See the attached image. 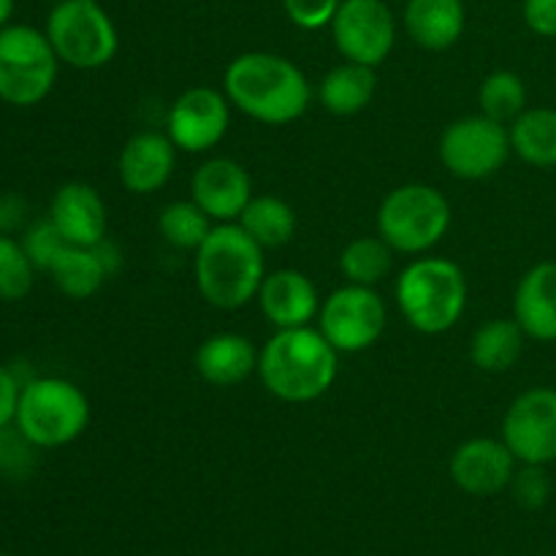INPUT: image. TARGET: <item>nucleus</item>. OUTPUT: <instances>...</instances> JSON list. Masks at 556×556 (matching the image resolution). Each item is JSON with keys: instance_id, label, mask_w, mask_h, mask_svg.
Instances as JSON below:
<instances>
[{"instance_id": "1", "label": "nucleus", "mask_w": 556, "mask_h": 556, "mask_svg": "<svg viewBox=\"0 0 556 556\" xmlns=\"http://www.w3.org/2000/svg\"><path fill=\"white\" fill-rule=\"evenodd\" d=\"M223 92L233 109L264 125H291L313 101V87L293 60L275 52H244L226 65Z\"/></svg>"}, {"instance_id": "35", "label": "nucleus", "mask_w": 556, "mask_h": 556, "mask_svg": "<svg viewBox=\"0 0 556 556\" xmlns=\"http://www.w3.org/2000/svg\"><path fill=\"white\" fill-rule=\"evenodd\" d=\"M521 16L535 36L556 38V0H525Z\"/></svg>"}, {"instance_id": "18", "label": "nucleus", "mask_w": 556, "mask_h": 556, "mask_svg": "<svg viewBox=\"0 0 556 556\" xmlns=\"http://www.w3.org/2000/svg\"><path fill=\"white\" fill-rule=\"evenodd\" d=\"M258 304L275 329H299L318 320L320 296L315 282L299 269L269 271L261 282Z\"/></svg>"}, {"instance_id": "28", "label": "nucleus", "mask_w": 556, "mask_h": 556, "mask_svg": "<svg viewBox=\"0 0 556 556\" xmlns=\"http://www.w3.org/2000/svg\"><path fill=\"white\" fill-rule=\"evenodd\" d=\"M391 264H394V250L380 233L353 239L340 253V271L353 286L375 288L383 277H389Z\"/></svg>"}, {"instance_id": "32", "label": "nucleus", "mask_w": 556, "mask_h": 556, "mask_svg": "<svg viewBox=\"0 0 556 556\" xmlns=\"http://www.w3.org/2000/svg\"><path fill=\"white\" fill-rule=\"evenodd\" d=\"M510 494L525 510H541L552 500V478L543 465H519L510 481Z\"/></svg>"}, {"instance_id": "36", "label": "nucleus", "mask_w": 556, "mask_h": 556, "mask_svg": "<svg viewBox=\"0 0 556 556\" xmlns=\"http://www.w3.org/2000/svg\"><path fill=\"white\" fill-rule=\"evenodd\" d=\"M25 217H27V204L22 195L16 193H0V233H14L25 226Z\"/></svg>"}, {"instance_id": "29", "label": "nucleus", "mask_w": 556, "mask_h": 556, "mask_svg": "<svg viewBox=\"0 0 556 556\" xmlns=\"http://www.w3.org/2000/svg\"><path fill=\"white\" fill-rule=\"evenodd\" d=\"M481 114L510 125L527 109V87L516 71H492L478 87Z\"/></svg>"}, {"instance_id": "8", "label": "nucleus", "mask_w": 556, "mask_h": 556, "mask_svg": "<svg viewBox=\"0 0 556 556\" xmlns=\"http://www.w3.org/2000/svg\"><path fill=\"white\" fill-rule=\"evenodd\" d=\"M49 43L60 63L76 71H98L114 60L119 33L101 3L92 0H60L47 16Z\"/></svg>"}, {"instance_id": "26", "label": "nucleus", "mask_w": 556, "mask_h": 556, "mask_svg": "<svg viewBox=\"0 0 556 556\" xmlns=\"http://www.w3.org/2000/svg\"><path fill=\"white\" fill-rule=\"evenodd\" d=\"M49 275H52V282L58 286V291L63 296L81 302V299H90L101 291L109 271L103 266L101 255L96 253V248H76V244H68L58 255Z\"/></svg>"}, {"instance_id": "27", "label": "nucleus", "mask_w": 556, "mask_h": 556, "mask_svg": "<svg viewBox=\"0 0 556 556\" xmlns=\"http://www.w3.org/2000/svg\"><path fill=\"white\" fill-rule=\"evenodd\" d=\"M215 226L217 223L193 199L172 201L157 215V231L163 242L172 244L174 250H188V253H195Z\"/></svg>"}, {"instance_id": "34", "label": "nucleus", "mask_w": 556, "mask_h": 556, "mask_svg": "<svg viewBox=\"0 0 556 556\" xmlns=\"http://www.w3.org/2000/svg\"><path fill=\"white\" fill-rule=\"evenodd\" d=\"M22 386H25V380H20V375L11 367L0 364V429L14 427Z\"/></svg>"}, {"instance_id": "7", "label": "nucleus", "mask_w": 556, "mask_h": 556, "mask_svg": "<svg viewBox=\"0 0 556 556\" xmlns=\"http://www.w3.org/2000/svg\"><path fill=\"white\" fill-rule=\"evenodd\" d=\"M60 58L47 33L30 25L0 27V101L16 109L38 106L58 81Z\"/></svg>"}, {"instance_id": "21", "label": "nucleus", "mask_w": 556, "mask_h": 556, "mask_svg": "<svg viewBox=\"0 0 556 556\" xmlns=\"http://www.w3.org/2000/svg\"><path fill=\"white\" fill-rule=\"evenodd\" d=\"M405 30L427 52H445L465 33V3L462 0H407Z\"/></svg>"}, {"instance_id": "2", "label": "nucleus", "mask_w": 556, "mask_h": 556, "mask_svg": "<svg viewBox=\"0 0 556 556\" xmlns=\"http://www.w3.org/2000/svg\"><path fill=\"white\" fill-rule=\"evenodd\" d=\"M340 353L318 326L277 329L258 356V378L271 396L288 405L320 400L334 386Z\"/></svg>"}, {"instance_id": "22", "label": "nucleus", "mask_w": 556, "mask_h": 556, "mask_svg": "<svg viewBox=\"0 0 556 556\" xmlns=\"http://www.w3.org/2000/svg\"><path fill=\"white\" fill-rule=\"evenodd\" d=\"M375 90H378L375 68L345 60L320 79L318 101L334 117H353L372 103Z\"/></svg>"}, {"instance_id": "4", "label": "nucleus", "mask_w": 556, "mask_h": 556, "mask_svg": "<svg viewBox=\"0 0 556 556\" xmlns=\"http://www.w3.org/2000/svg\"><path fill=\"white\" fill-rule=\"evenodd\" d=\"M402 318L421 334H445L467 307V277L459 264L440 255H418L394 286Z\"/></svg>"}, {"instance_id": "16", "label": "nucleus", "mask_w": 556, "mask_h": 556, "mask_svg": "<svg viewBox=\"0 0 556 556\" xmlns=\"http://www.w3.org/2000/svg\"><path fill=\"white\" fill-rule=\"evenodd\" d=\"M177 166V147L161 130H141L123 144L117 157V177L134 195L157 193L172 179Z\"/></svg>"}, {"instance_id": "41", "label": "nucleus", "mask_w": 556, "mask_h": 556, "mask_svg": "<svg viewBox=\"0 0 556 556\" xmlns=\"http://www.w3.org/2000/svg\"><path fill=\"white\" fill-rule=\"evenodd\" d=\"M0 556H9V554H0Z\"/></svg>"}, {"instance_id": "42", "label": "nucleus", "mask_w": 556, "mask_h": 556, "mask_svg": "<svg viewBox=\"0 0 556 556\" xmlns=\"http://www.w3.org/2000/svg\"><path fill=\"white\" fill-rule=\"evenodd\" d=\"M552 556H556V554H552Z\"/></svg>"}, {"instance_id": "25", "label": "nucleus", "mask_w": 556, "mask_h": 556, "mask_svg": "<svg viewBox=\"0 0 556 556\" xmlns=\"http://www.w3.org/2000/svg\"><path fill=\"white\" fill-rule=\"evenodd\" d=\"M237 223L264 250H275L288 244L296 237L299 228V217L296 212H293V206L288 204V201H282L280 195L271 193L253 195Z\"/></svg>"}, {"instance_id": "24", "label": "nucleus", "mask_w": 556, "mask_h": 556, "mask_svg": "<svg viewBox=\"0 0 556 556\" xmlns=\"http://www.w3.org/2000/svg\"><path fill=\"white\" fill-rule=\"evenodd\" d=\"M527 334L516 318H492L476 329L470 340V362L481 372H508L525 353Z\"/></svg>"}, {"instance_id": "40", "label": "nucleus", "mask_w": 556, "mask_h": 556, "mask_svg": "<svg viewBox=\"0 0 556 556\" xmlns=\"http://www.w3.org/2000/svg\"><path fill=\"white\" fill-rule=\"evenodd\" d=\"M92 3H101V0H92Z\"/></svg>"}, {"instance_id": "17", "label": "nucleus", "mask_w": 556, "mask_h": 556, "mask_svg": "<svg viewBox=\"0 0 556 556\" xmlns=\"http://www.w3.org/2000/svg\"><path fill=\"white\" fill-rule=\"evenodd\" d=\"M49 220L63 239L76 248H96L106 239V204L101 193L87 182H65L54 190L49 204Z\"/></svg>"}, {"instance_id": "10", "label": "nucleus", "mask_w": 556, "mask_h": 556, "mask_svg": "<svg viewBox=\"0 0 556 556\" xmlns=\"http://www.w3.org/2000/svg\"><path fill=\"white\" fill-rule=\"evenodd\" d=\"M389 309L372 286L337 288L324 299L318 313V329L334 345L337 353H362L383 337Z\"/></svg>"}, {"instance_id": "3", "label": "nucleus", "mask_w": 556, "mask_h": 556, "mask_svg": "<svg viewBox=\"0 0 556 556\" xmlns=\"http://www.w3.org/2000/svg\"><path fill=\"white\" fill-rule=\"evenodd\" d=\"M195 286L206 304L217 309H242L258 299L266 277L264 248L239 223H217L195 250Z\"/></svg>"}, {"instance_id": "14", "label": "nucleus", "mask_w": 556, "mask_h": 556, "mask_svg": "<svg viewBox=\"0 0 556 556\" xmlns=\"http://www.w3.org/2000/svg\"><path fill=\"white\" fill-rule=\"evenodd\" d=\"M516 467L519 462L503 438H472L454 451L448 470L451 481L465 494L492 497L510 486Z\"/></svg>"}, {"instance_id": "11", "label": "nucleus", "mask_w": 556, "mask_h": 556, "mask_svg": "<svg viewBox=\"0 0 556 556\" xmlns=\"http://www.w3.org/2000/svg\"><path fill=\"white\" fill-rule=\"evenodd\" d=\"M329 27L337 52L369 68L389 60L396 43V20L386 0H342Z\"/></svg>"}, {"instance_id": "6", "label": "nucleus", "mask_w": 556, "mask_h": 556, "mask_svg": "<svg viewBox=\"0 0 556 556\" xmlns=\"http://www.w3.org/2000/svg\"><path fill=\"white\" fill-rule=\"evenodd\" d=\"M454 212L448 199L427 182H407L391 190L378 206V233L394 253L424 255L443 242Z\"/></svg>"}, {"instance_id": "13", "label": "nucleus", "mask_w": 556, "mask_h": 556, "mask_svg": "<svg viewBox=\"0 0 556 556\" xmlns=\"http://www.w3.org/2000/svg\"><path fill=\"white\" fill-rule=\"evenodd\" d=\"M231 125V101L215 87H190L168 109L166 134L182 152H210Z\"/></svg>"}, {"instance_id": "5", "label": "nucleus", "mask_w": 556, "mask_h": 556, "mask_svg": "<svg viewBox=\"0 0 556 556\" xmlns=\"http://www.w3.org/2000/svg\"><path fill=\"white\" fill-rule=\"evenodd\" d=\"M90 400L65 378H30L22 386L14 429L33 448H63L85 434Z\"/></svg>"}, {"instance_id": "30", "label": "nucleus", "mask_w": 556, "mask_h": 556, "mask_svg": "<svg viewBox=\"0 0 556 556\" xmlns=\"http://www.w3.org/2000/svg\"><path fill=\"white\" fill-rule=\"evenodd\" d=\"M36 271L20 239L0 233V302H22L36 286Z\"/></svg>"}, {"instance_id": "31", "label": "nucleus", "mask_w": 556, "mask_h": 556, "mask_svg": "<svg viewBox=\"0 0 556 556\" xmlns=\"http://www.w3.org/2000/svg\"><path fill=\"white\" fill-rule=\"evenodd\" d=\"M20 242L22 248H25L27 258L33 261V266H36L38 271L52 269L58 255L68 248V242H65L63 233L58 231V226L49 220V215L41 217V220H33L30 226H25Z\"/></svg>"}, {"instance_id": "23", "label": "nucleus", "mask_w": 556, "mask_h": 556, "mask_svg": "<svg viewBox=\"0 0 556 556\" xmlns=\"http://www.w3.org/2000/svg\"><path fill=\"white\" fill-rule=\"evenodd\" d=\"M510 150L535 168H556V109L527 106L508 125Z\"/></svg>"}, {"instance_id": "37", "label": "nucleus", "mask_w": 556, "mask_h": 556, "mask_svg": "<svg viewBox=\"0 0 556 556\" xmlns=\"http://www.w3.org/2000/svg\"><path fill=\"white\" fill-rule=\"evenodd\" d=\"M16 0H0V27L11 25V16H14Z\"/></svg>"}, {"instance_id": "19", "label": "nucleus", "mask_w": 556, "mask_h": 556, "mask_svg": "<svg viewBox=\"0 0 556 556\" xmlns=\"http://www.w3.org/2000/svg\"><path fill=\"white\" fill-rule=\"evenodd\" d=\"M514 318L527 340L556 342V261L525 271L514 293Z\"/></svg>"}, {"instance_id": "20", "label": "nucleus", "mask_w": 556, "mask_h": 556, "mask_svg": "<svg viewBox=\"0 0 556 556\" xmlns=\"http://www.w3.org/2000/svg\"><path fill=\"white\" fill-rule=\"evenodd\" d=\"M261 351L253 340L237 331H220L206 337L195 351V372L204 383L217 389H231L258 372Z\"/></svg>"}, {"instance_id": "33", "label": "nucleus", "mask_w": 556, "mask_h": 556, "mask_svg": "<svg viewBox=\"0 0 556 556\" xmlns=\"http://www.w3.org/2000/svg\"><path fill=\"white\" fill-rule=\"evenodd\" d=\"M342 0H282L288 20L302 30H320L334 20Z\"/></svg>"}, {"instance_id": "39", "label": "nucleus", "mask_w": 556, "mask_h": 556, "mask_svg": "<svg viewBox=\"0 0 556 556\" xmlns=\"http://www.w3.org/2000/svg\"><path fill=\"white\" fill-rule=\"evenodd\" d=\"M47 3H60V0H47Z\"/></svg>"}, {"instance_id": "9", "label": "nucleus", "mask_w": 556, "mask_h": 556, "mask_svg": "<svg viewBox=\"0 0 556 556\" xmlns=\"http://www.w3.org/2000/svg\"><path fill=\"white\" fill-rule=\"evenodd\" d=\"M438 152L448 174L465 182H478L494 177L514 150L508 125L486 114H467L443 130Z\"/></svg>"}, {"instance_id": "38", "label": "nucleus", "mask_w": 556, "mask_h": 556, "mask_svg": "<svg viewBox=\"0 0 556 556\" xmlns=\"http://www.w3.org/2000/svg\"><path fill=\"white\" fill-rule=\"evenodd\" d=\"M5 429H0V465H3V456H5V448H9V440H5Z\"/></svg>"}, {"instance_id": "12", "label": "nucleus", "mask_w": 556, "mask_h": 556, "mask_svg": "<svg viewBox=\"0 0 556 556\" xmlns=\"http://www.w3.org/2000/svg\"><path fill=\"white\" fill-rule=\"evenodd\" d=\"M503 440L519 465L556 462V389L535 386L510 402L503 418Z\"/></svg>"}, {"instance_id": "15", "label": "nucleus", "mask_w": 556, "mask_h": 556, "mask_svg": "<svg viewBox=\"0 0 556 556\" xmlns=\"http://www.w3.org/2000/svg\"><path fill=\"white\" fill-rule=\"evenodd\" d=\"M190 199L215 223H237L253 199V179L233 157H210L193 172Z\"/></svg>"}]
</instances>
